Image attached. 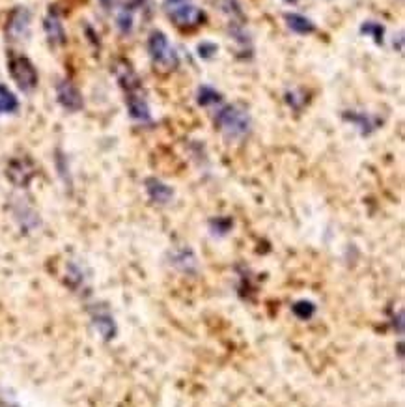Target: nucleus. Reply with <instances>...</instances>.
<instances>
[{
  "label": "nucleus",
  "mask_w": 405,
  "mask_h": 407,
  "mask_svg": "<svg viewBox=\"0 0 405 407\" xmlns=\"http://www.w3.org/2000/svg\"><path fill=\"white\" fill-rule=\"evenodd\" d=\"M217 128L230 140H239L250 131V116L237 105H222L215 116Z\"/></svg>",
  "instance_id": "nucleus-1"
},
{
  "label": "nucleus",
  "mask_w": 405,
  "mask_h": 407,
  "mask_svg": "<svg viewBox=\"0 0 405 407\" xmlns=\"http://www.w3.org/2000/svg\"><path fill=\"white\" fill-rule=\"evenodd\" d=\"M148 54L153 62L161 68L166 70H176L179 66V57H177L176 49L172 47L170 39L165 32L161 30H153L148 38Z\"/></svg>",
  "instance_id": "nucleus-2"
},
{
  "label": "nucleus",
  "mask_w": 405,
  "mask_h": 407,
  "mask_svg": "<svg viewBox=\"0 0 405 407\" xmlns=\"http://www.w3.org/2000/svg\"><path fill=\"white\" fill-rule=\"evenodd\" d=\"M8 68H10L13 83L17 84L23 92H32L38 86V71L25 54H13L8 62Z\"/></svg>",
  "instance_id": "nucleus-3"
},
{
  "label": "nucleus",
  "mask_w": 405,
  "mask_h": 407,
  "mask_svg": "<svg viewBox=\"0 0 405 407\" xmlns=\"http://www.w3.org/2000/svg\"><path fill=\"white\" fill-rule=\"evenodd\" d=\"M121 90L126 94V105L129 116L139 123H152V110H150V105L146 101L144 92H142V83L137 81L129 86H124Z\"/></svg>",
  "instance_id": "nucleus-4"
},
{
  "label": "nucleus",
  "mask_w": 405,
  "mask_h": 407,
  "mask_svg": "<svg viewBox=\"0 0 405 407\" xmlns=\"http://www.w3.org/2000/svg\"><path fill=\"white\" fill-rule=\"evenodd\" d=\"M168 17L177 28L181 30H192L198 28L200 25L206 23V12L202 8L192 6V4H177L176 8H172V12L168 13Z\"/></svg>",
  "instance_id": "nucleus-5"
},
{
  "label": "nucleus",
  "mask_w": 405,
  "mask_h": 407,
  "mask_svg": "<svg viewBox=\"0 0 405 407\" xmlns=\"http://www.w3.org/2000/svg\"><path fill=\"white\" fill-rule=\"evenodd\" d=\"M57 99H58V103H60V105H62L66 110H70V112H77V110H81L84 105V99H83V94H81V90L77 88L75 84L71 83L70 79H62V81H58Z\"/></svg>",
  "instance_id": "nucleus-6"
},
{
  "label": "nucleus",
  "mask_w": 405,
  "mask_h": 407,
  "mask_svg": "<svg viewBox=\"0 0 405 407\" xmlns=\"http://www.w3.org/2000/svg\"><path fill=\"white\" fill-rule=\"evenodd\" d=\"M28 32H30V13L26 8H15L6 25L8 38L19 41V39L26 38Z\"/></svg>",
  "instance_id": "nucleus-7"
},
{
  "label": "nucleus",
  "mask_w": 405,
  "mask_h": 407,
  "mask_svg": "<svg viewBox=\"0 0 405 407\" xmlns=\"http://www.w3.org/2000/svg\"><path fill=\"white\" fill-rule=\"evenodd\" d=\"M90 316H92V324L97 329V332L101 335L103 340H112L116 337V331H118V327H116V321L112 318V314L108 312V308L105 305H95L90 312Z\"/></svg>",
  "instance_id": "nucleus-8"
},
{
  "label": "nucleus",
  "mask_w": 405,
  "mask_h": 407,
  "mask_svg": "<svg viewBox=\"0 0 405 407\" xmlns=\"http://www.w3.org/2000/svg\"><path fill=\"white\" fill-rule=\"evenodd\" d=\"M43 30L52 47H62L66 43V30H63L62 19H60V15L55 10H51L45 15Z\"/></svg>",
  "instance_id": "nucleus-9"
},
{
  "label": "nucleus",
  "mask_w": 405,
  "mask_h": 407,
  "mask_svg": "<svg viewBox=\"0 0 405 407\" xmlns=\"http://www.w3.org/2000/svg\"><path fill=\"white\" fill-rule=\"evenodd\" d=\"M6 174L13 185L25 187V185L30 183L32 176H34V166H32V163L28 159H13L8 165Z\"/></svg>",
  "instance_id": "nucleus-10"
},
{
  "label": "nucleus",
  "mask_w": 405,
  "mask_h": 407,
  "mask_svg": "<svg viewBox=\"0 0 405 407\" xmlns=\"http://www.w3.org/2000/svg\"><path fill=\"white\" fill-rule=\"evenodd\" d=\"M146 192H148V197L152 198V202L161 204V206H165L174 198V189L157 178L146 179Z\"/></svg>",
  "instance_id": "nucleus-11"
},
{
  "label": "nucleus",
  "mask_w": 405,
  "mask_h": 407,
  "mask_svg": "<svg viewBox=\"0 0 405 407\" xmlns=\"http://www.w3.org/2000/svg\"><path fill=\"white\" fill-rule=\"evenodd\" d=\"M172 264H174V268H177L179 271H184V273H195L198 269V261L195 252L187 247H179L176 248L174 252H172Z\"/></svg>",
  "instance_id": "nucleus-12"
},
{
  "label": "nucleus",
  "mask_w": 405,
  "mask_h": 407,
  "mask_svg": "<svg viewBox=\"0 0 405 407\" xmlns=\"http://www.w3.org/2000/svg\"><path fill=\"white\" fill-rule=\"evenodd\" d=\"M284 21L291 32L301 34V36H306V34H312L316 30V25L301 13H284Z\"/></svg>",
  "instance_id": "nucleus-13"
},
{
  "label": "nucleus",
  "mask_w": 405,
  "mask_h": 407,
  "mask_svg": "<svg viewBox=\"0 0 405 407\" xmlns=\"http://www.w3.org/2000/svg\"><path fill=\"white\" fill-rule=\"evenodd\" d=\"M344 118L348 121H351L353 126H357L362 135L374 133L375 129H377V126H379V121L374 120L372 116L364 115V112H346Z\"/></svg>",
  "instance_id": "nucleus-14"
},
{
  "label": "nucleus",
  "mask_w": 405,
  "mask_h": 407,
  "mask_svg": "<svg viewBox=\"0 0 405 407\" xmlns=\"http://www.w3.org/2000/svg\"><path fill=\"white\" fill-rule=\"evenodd\" d=\"M19 108V101L12 90L0 84V115H12Z\"/></svg>",
  "instance_id": "nucleus-15"
},
{
  "label": "nucleus",
  "mask_w": 405,
  "mask_h": 407,
  "mask_svg": "<svg viewBox=\"0 0 405 407\" xmlns=\"http://www.w3.org/2000/svg\"><path fill=\"white\" fill-rule=\"evenodd\" d=\"M197 101L202 105V107H211V105H221L222 96L217 92L215 88H211L208 84L200 86L197 92Z\"/></svg>",
  "instance_id": "nucleus-16"
},
{
  "label": "nucleus",
  "mask_w": 405,
  "mask_h": 407,
  "mask_svg": "<svg viewBox=\"0 0 405 407\" xmlns=\"http://www.w3.org/2000/svg\"><path fill=\"white\" fill-rule=\"evenodd\" d=\"M362 34H366L370 38L374 39L375 43H383V36H385V26L379 25V23H374V21H368L362 25Z\"/></svg>",
  "instance_id": "nucleus-17"
},
{
  "label": "nucleus",
  "mask_w": 405,
  "mask_h": 407,
  "mask_svg": "<svg viewBox=\"0 0 405 407\" xmlns=\"http://www.w3.org/2000/svg\"><path fill=\"white\" fill-rule=\"evenodd\" d=\"M293 314L301 319H310L316 314V305L312 301H297L295 305L291 306Z\"/></svg>",
  "instance_id": "nucleus-18"
},
{
  "label": "nucleus",
  "mask_w": 405,
  "mask_h": 407,
  "mask_svg": "<svg viewBox=\"0 0 405 407\" xmlns=\"http://www.w3.org/2000/svg\"><path fill=\"white\" fill-rule=\"evenodd\" d=\"M133 12L131 8H121L118 12V17H116V23H118V28H120L124 34H129L133 30Z\"/></svg>",
  "instance_id": "nucleus-19"
},
{
  "label": "nucleus",
  "mask_w": 405,
  "mask_h": 407,
  "mask_svg": "<svg viewBox=\"0 0 405 407\" xmlns=\"http://www.w3.org/2000/svg\"><path fill=\"white\" fill-rule=\"evenodd\" d=\"M217 51H219L217 45L211 43V41H202V43L198 45V54H200L204 60H211Z\"/></svg>",
  "instance_id": "nucleus-20"
},
{
  "label": "nucleus",
  "mask_w": 405,
  "mask_h": 407,
  "mask_svg": "<svg viewBox=\"0 0 405 407\" xmlns=\"http://www.w3.org/2000/svg\"><path fill=\"white\" fill-rule=\"evenodd\" d=\"M211 226H215L213 232H217V234H226L232 228V221L230 219H217V221H211Z\"/></svg>",
  "instance_id": "nucleus-21"
},
{
  "label": "nucleus",
  "mask_w": 405,
  "mask_h": 407,
  "mask_svg": "<svg viewBox=\"0 0 405 407\" xmlns=\"http://www.w3.org/2000/svg\"><path fill=\"white\" fill-rule=\"evenodd\" d=\"M168 2H172V4H184L185 0H168Z\"/></svg>",
  "instance_id": "nucleus-22"
},
{
  "label": "nucleus",
  "mask_w": 405,
  "mask_h": 407,
  "mask_svg": "<svg viewBox=\"0 0 405 407\" xmlns=\"http://www.w3.org/2000/svg\"><path fill=\"white\" fill-rule=\"evenodd\" d=\"M101 2L105 6H110V4H112V0H101Z\"/></svg>",
  "instance_id": "nucleus-23"
},
{
  "label": "nucleus",
  "mask_w": 405,
  "mask_h": 407,
  "mask_svg": "<svg viewBox=\"0 0 405 407\" xmlns=\"http://www.w3.org/2000/svg\"><path fill=\"white\" fill-rule=\"evenodd\" d=\"M288 2H295V0H288Z\"/></svg>",
  "instance_id": "nucleus-24"
}]
</instances>
